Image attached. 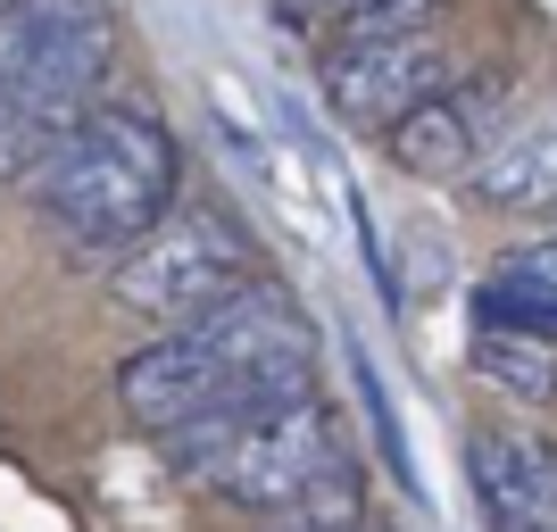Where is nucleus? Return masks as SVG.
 <instances>
[{
  "label": "nucleus",
  "instance_id": "f257e3e1",
  "mask_svg": "<svg viewBox=\"0 0 557 532\" xmlns=\"http://www.w3.org/2000/svg\"><path fill=\"white\" fill-rule=\"evenodd\" d=\"M175 200H184V150L141 100H92L34 175V209L67 258H125Z\"/></svg>",
  "mask_w": 557,
  "mask_h": 532
},
{
  "label": "nucleus",
  "instance_id": "f03ea898",
  "mask_svg": "<svg viewBox=\"0 0 557 532\" xmlns=\"http://www.w3.org/2000/svg\"><path fill=\"white\" fill-rule=\"evenodd\" d=\"M116 67V0H0V184H34Z\"/></svg>",
  "mask_w": 557,
  "mask_h": 532
},
{
  "label": "nucleus",
  "instance_id": "7ed1b4c3",
  "mask_svg": "<svg viewBox=\"0 0 557 532\" xmlns=\"http://www.w3.org/2000/svg\"><path fill=\"white\" fill-rule=\"evenodd\" d=\"M184 458L191 483H209L225 508L275 524L283 508H300L308 491L325 483L333 466L349 458V433L333 417V399H300V408H275V417H250V424H191V433L166 441Z\"/></svg>",
  "mask_w": 557,
  "mask_h": 532
},
{
  "label": "nucleus",
  "instance_id": "20e7f679",
  "mask_svg": "<svg viewBox=\"0 0 557 532\" xmlns=\"http://www.w3.org/2000/svg\"><path fill=\"white\" fill-rule=\"evenodd\" d=\"M250 275H258V242L242 233L233 209H166L116 258V300L150 324H191Z\"/></svg>",
  "mask_w": 557,
  "mask_h": 532
},
{
  "label": "nucleus",
  "instance_id": "39448f33",
  "mask_svg": "<svg viewBox=\"0 0 557 532\" xmlns=\"http://www.w3.org/2000/svg\"><path fill=\"white\" fill-rule=\"evenodd\" d=\"M449 75H458V59H449V42L433 25H417V34H358V42L325 50V109L349 134H392L399 116L424 92H442Z\"/></svg>",
  "mask_w": 557,
  "mask_h": 532
},
{
  "label": "nucleus",
  "instance_id": "423d86ee",
  "mask_svg": "<svg viewBox=\"0 0 557 532\" xmlns=\"http://www.w3.org/2000/svg\"><path fill=\"white\" fill-rule=\"evenodd\" d=\"M508 125H516L508 75H449L442 92H424L417 109L383 134V150H392L399 175H424V184H466V175L491 159V141L508 134Z\"/></svg>",
  "mask_w": 557,
  "mask_h": 532
},
{
  "label": "nucleus",
  "instance_id": "0eeeda50",
  "mask_svg": "<svg viewBox=\"0 0 557 532\" xmlns=\"http://www.w3.org/2000/svg\"><path fill=\"white\" fill-rule=\"evenodd\" d=\"M116 399H125V417L141 424V433H191V424H209V417H233V374L216 367L209 349L191 342L184 324H166L159 342H141L125 367H116Z\"/></svg>",
  "mask_w": 557,
  "mask_h": 532
},
{
  "label": "nucleus",
  "instance_id": "6e6552de",
  "mask_svg": "<svg viewBox=\"0 0 557 532\" xmlns=\"http://www.w3.org/2000/svg\"><path fill=\"white\" fill-rule=\"evenodd\" d=\"M466 483H474V508L491 532L557 524V441L491 424V433L466 441Z\"/></svg>",
  "mask_w": 557,
  "mask_h": 532
},
{
  "label": "nucleus",
  "instance_id": "1a4fd4ad",
  "mask_svg": "<svg viewBox=\"0 0 557 532\" xmlns=\"http://www.w3.org/2000/svg\"><path fill=\"white\" fill-rule=\"evenodd\" d=\"M466 191L499 216H549L557 225V109L524 116L491 141V159L466 175Z\"/></svg>",
  "mask_w": 557,
  "mask_h": 532
},
{
  "label": "nucleus",
  "instance_id": "9d476101",
  "mask_svg": "<svg viewBox=\"0 0 557 532\" xmlns=\"http://www.w3.org/2000/svg\"><path fill=\"white\" fill-rule=\"evenodd\" d=\"M466 367L483 374L491 392L524 399V408H549L557 399V342H533V333H491V324H474Z\"/></svg>",
  "mask_w": 557,
  "mask_h": 532
},
{
  "label": "nucleus",
  "instance_id": "9b49d317",
  "mask_svg": "<svg viewBox=\"0 0 557 532\" xmlns=\"http://www.w3.org/2000/svg\"><path fill=\"white\" fill-rule=\"evenodd\" d=\"M474 324H491V333H533V342H557V283H541V275H499V267H491L483 292H474Z\"/></svg>",
  "mask_w": 557,
  "mask_h": 532
},
{
  "label": "nucleus",
  "instance_id": "f8f14e48",
  "mask_svg": "<svg viewBox=\"0 0 557 532\" xmlns=\"http://www.w3.org/2000/svg\"><path fill=\"white\" fill-rule=\"evenodd\" d=\"M358 524H367V466H358V449L308 491L300 508L275 516V532H358Z\"/></svg>",
  "mask_w": 557,
  "mask_h": 532
},
{
  "label": "nucleus",
  "instance_id": "ddd939ff",
  "mask_svg": "<svg viewBox=\"0 0 557 532\" xmlns=\"http://www.w3.org/2000/svg\"><path fill=\"white\" fill-rule=\"evenodd\" d=\"M442 17V0H349V17L333 25V42H358V34H417V25Z\"/></svg>",
  "mask_w": 557,
  "mask_h": 532
},
{
  "label": "nucleus",
  "instance_id": "4468645a",
  "mask_svg": "<svg viewBox=\"0 0 557 532\" xmlns=\"http://www.w3.org/2000/svg\"><path fill=\"white\" fill-rule=\"evenodd\" d=\"M358 399H367V417H374V433H383V458H392V474L399 483H417V466H408V441H399V417H392V399H383V374L358 358Z\"/></svg>",
  "mask_w": 557,
  "mask_h": 532
},
{
  "label": "nucleus",
  "instance_id": "2eb2a0df",
  "mask_svg": "<svg viewBox=\"0 0 557 532\" xmlns=\"http://www.w3.org/2000/svg\"><path fill=\"white\" fill-rule=\"evenodd\" d=\"M267 17L292 25V34H325V25L349 17V0H267Z\"/></svg>",
  "mask_w": 557,
  "mask_h": 532
},
{
  "label": "nucleus",
  "instance_id": "dca6fc26",
  "mask_svg": "<svg viewBox=\"0 0 557 532\" xmlns=\"http://www.w3.org/2000/svg\"><path fill=\"white\" fill-rule=\"evenodd\" d=\"M499 275H541V283H557V233H549V242H524V250H508V258H499Z\"/></svg>",
  "mask_w": 557,
  "mask_h": 532
},
{
  "label": "nucleus",
  "instance_id": "f3484780",
  "mask_svg": "<svg viewBox=\"0 0 557 532\" xmlns=\"http://www.w3.org/2000/svg\"><path fill=\"white\" fill-rule=\"evenodd\" d=\"M358 532H392V524H358Z\"/></svg>",
  "mask_w": 557,
  "mask_h": 532
},
{
  "label": "nucleus",
  "instance_id": "a211bd4d",
  "mask_svg": "<svg viewBox=\"0 0 557 532\" xmlns=\"http://www.w3.org/2000/svg\"><path fill=\"white\" fill-rule=\"evenodd\" d=\"M533 532H557V524H533Z\"/></svg>",
  "mask_w": 557,
  "mask_h": 532
}]
</instances>
